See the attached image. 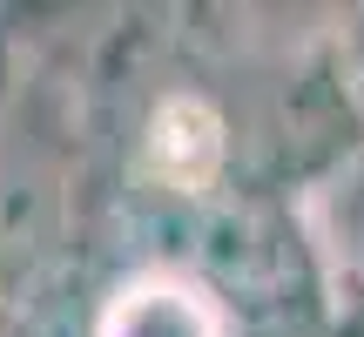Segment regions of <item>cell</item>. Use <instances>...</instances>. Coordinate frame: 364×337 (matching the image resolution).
<instances>
[{"label":"cell","mask_w":364,"mask_h":337,"mask_svg":"<svg viewBox=\"0 0 364 337\" xmlns=\"http://www.w3.org/2000/svg\"><path fill=\"white\" fill-rule=\"evenodd\" d=\"M189 324H196V304H182V297H142L115 311V337H189ZM196 337H209V331H196Z\"/></svg>","instance_id":"1"}]
</instances>
